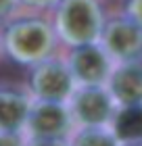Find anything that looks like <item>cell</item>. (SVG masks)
<instances>
[{
	"label": "cell",
	"instance_id": "5",
	"mask_svg": "<svg viewBox=\"0 0 142 146\" xmlns=\"http://www.w3.org/2000/svg\"><path fill=\"white\" fill-rule=\"evenodd\" d=\"M73 92H75V82L67 69L65 58L50 56L38 63L36 67H31L29 96L33 100L67 104Z\"/></svg>",
	"mask_w": 142,
	"mask_h": 146
},
{
	"label": "cell",
	"instance_id": "4",
	"mask_svg": "<svg viewBox=\"0 0 142 146\" xmlns=\"http://www.w3.org/2000/svg\"><path fill=\"white\" fill-rule=\"evenodd\" d=\"M73 127H113L119 113L117 102L113 100L105 86L75 88L67 100Z\"/></svg>",
	"mask_w": 142,
	"mask_h": 146
},
{
	"label": "cell",
	"instance_id": "2",
	"mask_svg": "<svg viewBox=\"0 0 142 146\" xmlns=\"http://www.w3.org/2000/svg\"><path fill=\"white\" fill-rule=\"evenodd\" d=\"M105 27V15L98 0H61L55 6L52 29L57 40L69 48L96 44Z\"/></svg>",
	"mask_w": 142,
	"mask_h": 146
},
{
	"label": "cell",
	"instance_id": "1",
	"mask_svg": "<svg viewBox=\"0 0 142 146\" xmlns=\"http://www.w3.org/2000/svg\"><path fill=\"white\" fill-rule=\"evenodd\" d=\"M57 42L52 23L44 19H17L4 27L0 48L15 63L36 67L38 63L52 56Z\"/></svg>",
	"mask_w": 142,
	"mask_h": 146
},
{
	"label": "cell",
	"instance_id": "9",
	"mask_svg": "<svg viewBox=\"0 0 142 146\" xmlns=\"http://www.w3.org/2000/svg\"><path fill=\"white\" fill-rule=\"evenodd\" d=\"M31 102L29 92L0 88V138H21Z\"/></svg>",
	"mask_w": 142,
	"mask_h": 146
},
{
	"label": "cell",
	"instance_id": "7",
	"mask_svg": "<svg viewBox=\"0 0 142 146\" xmlns=\"http://www.w3.org/2000/svg\"><path fill=\"white\" fill-rule=\"evenodd\" d=\"M98 44L111 56L113 63L132 61L142 56V29L125 17L111 19V21H105Z\"/></svg>",
	"mask_w": 142,
	"mask_h": 146
},
{
	"label": "cell",
	"instance_id": "8",
	"mask_svg": "<svg viewBox=\"0 0 142 146\" xmlns=\"http://www.w3.org/2000/svg\"><path fill=\"white\" fill-rule=\"evenodd\" d=\"M105 88L119 109L142 107V56L115 63Z\"/></svg>",
	"mask_w": 142,
	"mask_h": 146
},
{
	"label": "cell",
	"instance_id": "10",
	"mask_svg": "<svg viewBox=\"0 0 142 146\" xmlns=\"http://www.w3.org/2000/svg\"><path fill=\"white\" fill-rule=\"evenodd\" d=\"M67 146H121V140L113 127H73Z\"/></svg>",
	"mask_w": 142,
	"mask_h": 146
},
{
	"label": "cell",
	"instance_id": "3",
	"mask_svg": "<svg viewBox=\"0 0 142 146\" xmlns=\"http://www.w3.org/2000/svg\"><path fill=\"white\" fill-rule=\"evenodd\" d=\"M71 131L73 121L67 104L33 100L27 113V121L21 131V142H65Z\"/></svg>",
	"mask_w": 142,
	"mask_h": 146
},
{
	"label": "cell",
	"instance_id": "6",
	"mask_svg": "<svg viewBox=\"0 0 142 146\" xmlns=\"http://www.w3.org/2000/svg\"><path fill=\"white\" fill-rule=\"evenodd\" d=\"M65 63H67V69H69L73 82H75V88L105 86L115 65L98 42L71 48Z\"/></svg>",
	"mask_w": 142,
	"mask_h": 146
},
{
	"label": "cell",
	"instance_id": "13",
	"mask_svg": "<svg viewBox=\"0 0 142 146\" xmlns=\"http://www.w3.org/2000/svg\"><path fill=\"white\" fill-rule=\"evenodd\" d=\"M61 0H19V4L31 6V9H55Z\"/></svg>",
	"mask_w": 142,
	"mask_h": 146
},
{
	"label": "cell",
	"instance_id": "16",
	"mask_svg": "<svg viewBox=\"0 0 142 146\" xmlns=\"http://www.w3.org/2000/svg\"><path fill=\"white\" fill-rule=\"evenodd\" d=\"M121 146H142V140L140 142H121Z\"/></svg>",
	"mask_w": 142,
	"mask_h": 146
},
{
	"label": "cell",
	"instance_id": "11",
	"mask_svg": "<svg viewBox=\"0 0 142 146\" xmlns=\"http://www.w3.org/2000/svg\"><path fill=\"white\" fill-rule=\"evenodd\" d=\"M113 131L121 142H140L142 140V107L119 109L113 123Z\"/></svg>",
	"mask_w": 142,
	"mask_h": 146
},
{
	"label": "cell",
	"instance_id": "14",
	"mask_svg": "<svg viewBox=\"0 0 142 146\" xmlns=\"http://www.w3.org/2000/svg\"><path fill=\"white\" fill-rule=\"evenodd\" d=\"M17 4H19V0H0V21L9 17L17 9Z\"/></svg>",
	"mask_w": 142,
	"mask_h": 146
},
{
	"label": "cell",
	"instance_id": "12",
	"mask_svg": "<svg viewBox=\"0 0 142 146\" xmlns=\"http://www.w3.org/2000/svg\"><path fill=\"white\" fill-rule=\"evenodd\" d=\"M125 19L142 29V0H127L125 4Z\"/></svg>",
	"mask_w": 142,
	"mask_h": 146
},
{
	"label": "cell",
	"instance_id": "15",
	"mask_svg": "<svg viewBox=\"0 0 142 146\" xmlns=\"http://www.w3.org/2000/svg\"><path fill=\"white\" fill-rule=\"evenodd\" d=\"M23 146H67L65 142H33V144H23Z\"/></svg>",
	"mask_w": 142,
	"mask_h": 146
}]
</instances>
